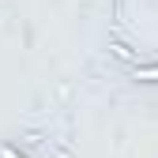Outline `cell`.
<instances>
[{
  "label": "cell",
  "mask_w": 158,
  "mask_h": 158,
  "mask_svg": "<svg viewBox=\"0 0 158 158\" xmlns=\"http://www.w3.org/2000/svg\"><path fill=\"white\" fill-rule=\"evenodd\" d=\"M0 158H27V151H15V143H0Z\"/></svg>",
  "instance_id": "obj_3"
},
{
  "label": "cell",
  "mask_w": 158,
  "mask_h": 158,
  "mask_svg": "<svg viewBox=\"0 0 158 158\" xmlns=\"http://www.w3.org/2000/svg\"><path fill=\"white\" fill-rule=\"evenodd\" d=\"M128 79H135L143 87H158V60H139L135 68H128Z\"/></svg>",
  "instance_id": "obj_1"
},
{
  "label": "cell",
  "mask_w": 158,
  "mask_h": 158,
  "mask_svg": "<svg viewBox=\"0 0 158 158\" xmlns=\"http://www.w3.org/2000/svg\"><path fill=\"white\" fill-rule=\"evenodd\" d=\"M42 143H45V135H42V132H27V135H23V151H38Z\"/></svg>",
  "instance_id": "obj_2"
}]
</instances>
